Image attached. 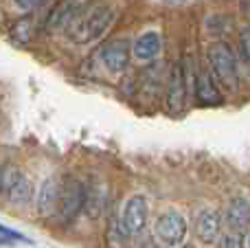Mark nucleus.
Segmentation results:
<instances>
[{
  "instance_id": "f257e3e1",
  "label": "nucleus",
  "mask_w": 250,
  "mask_h": 248,
  "mask_svg": "<svg viewBox=\"0 0 250 248\" xmlns=\"http://www.w3.org/2000/svg\"><path fill=\"white\" fill-rule=\"evenodd\" d=\"M114 18H117V11H114L112 7H95V9L88 7L86 11L66 29V33L77 44L97 42V40H101L108 33Z\"/></svg>"
},
{
  "instance_id": "f03ea898",
  "label": "nucleus",
  "mask_w": 250,
  "mask_h": 248,
  "mask_svg": "<svg viewBox=\"0 0 250 248\" xmlns=\"http://www.w3.org/2000/svg\"><path fill=\"white\" fill-rule=\"evenodd\" d=\"M208 66H211L213 75H215V79L222 83V86H226L229 90H235L237 88V60H235L233 51L229 48V44L224 42H215L208 46Z\"/></svg>"
},
{
  "instance_id": "7ed1b4c3",
  "label": "nucleus",
  "mask_w": 250,
  "mask_h": 248,
  "mask_svg": "<svg viewBox=\"0 0 250 248\" xmlns=\"http://www.w3.org/2000/svg\"><path fill=\"white\" fill-rule=\"evenodd\" d=\"M83 205H86V185L77 178H68L62 185L57 218H60L62 222H73L83 211Z\"/></svg>"
},
{
  "instance_id": "20e7f679",
  "label": "nucleus",
  "mask_w": 250,
  "mask_h": 248,
  "mask_svg": "<svg viewBox=\"0 0 250 248\" xmlns=\"http://www.w3.org/2000/svg\"><path fill=\"white\" fill-rule=\"evenodd\" d=\"M154 231H156L158 242H163V244H167L171 248L182 246V242H185V237H187V220L182 218L178 211H165V213L156 220Z\"/></svg>"
},
{
  "instance_id": "39448f33",
  "label": "nucleus",
  "mask_w": 250,
  "mask_h": 248,
  "mask_svg": "<svg viewBox=\"0 0 250 248\" xmlns=\"http://www.w3.org/2000/svg\"><path fill=\"white\" fill-rule=\"evenodd\" d=\"M90 7V0H60L46 16V29L48 31H62L68 29L86 9Z\"/></svg>"
},
{
  "instance_id": "423d86ee",
  "label": "nucleus",
  "mask_w": 250,
  "mask_h": 248,
  "mask_svg": "<svg viewBox=\"0 0 250 248\" xmlns=\"http://www.w3.org/2000/svg\"><path fill=\"white\" fill-rule=\"evenodd\" d=\"M123 231L127 233V237H136L145 231L147 227V200L143 196H132L123 207L121 215Z\"/></svg>"
},
{
  "instance_id": "0eeeda50",
  "label": "nucleus",
  "mask_w": 250,
  "mask_h": 248,
  "mask_svg": "<svg viewBox=\"0 0 250 248\" xmlns=\"http://www.w3.org/2000/svg\"><path fill=\"white\" fill-rule=\"evenodd\" d=\"M193 231L195 237L204 244H213V242L220 237L222 231V215L220 211L215 209H204L195 215V222H193Z\"/></svg>"
},
{
  "instance_id": "6e6552de",
  "label": "nucleus",
  "mask_w": 250,
  "mask_h": 248,
  "mask_svg": "<svg viewBox=\"0 0 250 248\" xmlns=\"http://www.w3.org/2000/svg\"><path fill=\"white\" fill-rule=\"evenodd\" d=\"M185 101H187V73H185V66L178 62L171 68V75H169L167 105L171 112H180L185 108Z\"/></svg>"
},
{
  "instance_id": "1a4fd4ad",
  "label": "nucleus",
  "mask_w": 250,
  "mask_h": 248,
  "mask_svg": "<svg viewBox=\"0 0 250 248\" xmlns=\"http://www.w3.org/2000/svg\"><path fill=\"white\" fill-rule=\"evenodd\" d=\"M129 57H132V48H129V44L125 40H114L101 53L104 66L110 73H123L129 66Z\"/></svg>"
},
{
  "instance_id": "9d476101",
  "label": "nucleus",
  "mask_w": 250,
  "mask_h": 248,
  "mask_svg": "<svg viewBox=\"0 0 250 248\" xmlns=\"http://www.w3.org/2000/svg\"><path fill=\"white\" fill-rule=\"evenodd\" d=\"M60 196H62V185L57 183V178H46L38 191V213L42 215V218L57 215Z\"/></svg>"
},
{
  "instance_id": "9b49d317",
  "label": "nucleus",
  "mask_w": 250,
  "mask_h": 248,
  "mask_svg": "<svg viewBox=\"0 0 250 248\" xmlns=\"http://www.w3.org/2000/svg\"><path fill=\"white\" fill-rule=\"evenodd\" d=\"M193 95L195 101L200 105H220L222 103V95L217 90L213 77L207 73V70H198L193 77Z\"/></svg>"
},
{
  "instance_id": "f8f14e48",
  "label": "nucleus",
  "mask_w": 250,
  "mask_h": 248,
  "mask_svg": "<svg viewBox=\"0 0 250 248\" xmlns=\"http://www.w3.org/2000/svg\"><path fill=\"white\" fill-rule=\"evenodd\" d=\"M160 48H163V38L156 31H145L143 35H138L136 42L132 46V55L138 62H151L158 57Z\"/></svg>"
},
{
  "instance_id": "ddd939ff",
  "label": "nucleus",
  "mask_w": 250,
  "mask_h": 248,
  "mask_svg": "<svg viewBox=\"0 0 250 248\" xmlns=\"http://www.w3.org/2000/svg\"><path fill=\"white\" fill-rule=\"evenodd\" d=\"M226 227L233 233H242L244 228L250 224V202L246 198H233L229 202V209H226Z\"/></svg>"
},
{
  "instance_id": "4468645a",
  "label": "nucleus",
  "mask_w": 250,
  "mask_h": 248,
  "mask_svg": "<svg viewBox=\"0 0 250 248\" xmlns=\"http://www.w3.org/2000/svg\"><path fill=\"white\" fill-rule=\"evenodd\" d=\"M105 207H108V189L99 183H92L90 187H86V205L83 211L90 220H97L104 215Z\"/></svg>"
},
{
  "instance_id": "2eb2a0df",
  "label": "nucleus",
  "mask_w": 250,
  "mask_h": 248,
  "mask_svg": "<svg viewBox=\"0 0 250 248\" xmlns=\"http://www.w3.org/2000/svg\"><path fill=\"white\" fill-rule=\"evenodd\" d=\"M7 198L13 202V205L26 207V205L31 202V198H33V185H31V180L26 178V176H22V178L18 180V185L11 189V193H9Z\"/></svg>"
},
{
  "instance_id": "dca6fc26",
  "label": "nucleus",
  "mask_w": 250,
  "mask_h": 248,
  "mask_svg": "<svg viewBox=\"0 0 250 248\" xmlns=\"http://www.w3.org/2000/svg\"><path fill=\"white\" fill-rule=\"evenodd\" d=\"M125 240H127V233L123 231L121 220H112L105 228V242H108L110 248H125Z\"/></svg>"
},
{
  "instance_id": "f3484780",
  "label": "nucleus",
  "mask_w": 250,
  "mask_h": 248,
  "mask_svg": "<svg viewBox=\"0 0 250 248\" xmlns=\"http://www.w3.org/2000/svg\"><path fill=\"white\" fill-rule=\"evenodd\" d=\"M11 33L18 42H29L31 35H33V20H31V18H22V20H18Z\"/></svg>"
},
{
  "instance_id": "a211bd4d",
  "label": "nucleus",
  "mask_w": 250,
  "mask_h": 248,
  "mask_svg": "<svg viewBox=\"0 0 250 248\" xmlns=\"http://www.w3.org/2000/svg\"><path fill=\"white\" fill-rule=\"evenodd\" d=\"M217 248H244V240H242V233H229L220 240Z\"/></svg>"
},
{
  "instance_id": "6ab92c4d",
  "label": "nucleus",
  "mask_w": 250,
  "mask_h": 248,
  "mask_svg": "<svg viewBox=\"0 0 250 248\" xmlns=\"http://www.w3.org/2000/svg\"><path fill=\"white\" fill-rule=\"evenodd\" d=\"M239 44H242V55L244 60L250 64V26L242 31V38H239Z\"/></svg>"
},
{
  "instance_id": "aec40b11",
  "label": "nucleus",
  "mask_w": 250,
  "mask_h": 248,
  "mask_svg": "<svg viewBox=\"0 0 250 248\" xmlns=\"http://www.w3.org/2000/svg\"><path fill=\"white\" fill-rule=\"evenodd\" d=\"M0 235L9 237V240H16V242H26V237L22 235V233L13 231V228H7V227H2V224H0Z\"/></svg>"
},
{
  "instance_id": "412c9836",
  "label": "nucleus",
  "mask_w": 250,
  "mask_h": 248,
  "mask_svg": "<svg viewBox=\"0 0 250 248\" xmlns=\"http://www.w3.org/2000/svg\"><path fill=\"white\" fill-rule=\"evenodd\" d=\"M13 2H16L20 9H24V11H29V9L38 7V4H40V2H44V0H13Z\"/></svg>"
},
{
  "instance_id": "4be33fe9",
  "label": "nucleus",
  "mask_w": 250,
  "mask_h": 248,
  "mask_svg": "<svg viewBox=\"0 0 250 248\" xmlns=\"http://www.w3.org/2000/svg\"><path fill=\"white\" fill-rule=\"evenodd\" d=\"M9 244H13V240H9V237L0 235V246H9Z\"/></svg>"
},
{
  "instance_id": "5701e85b",
  "label": "nucleus",
  "mask_w": 250,
  "mask_h": 248,
  "mask_svg": "<svg viewBox=\"0 0 250 248\" xmlns=\"http://www.w3.org/2000/svg\"><path fill=\"white\" fill-rule=\"evenodd\" d=\"M176 248H193L191 244H182V246H176Z\"/></svg>"
},
{
  "instance_id": "b1692460",
  "label": "nucleus",
  "mask_w": 250,
  "mask_h": 248,
  "mask_svg": "<svg viewBox=\"0 0 250 248\" xmlns=\"http://www.w3.org/2000/svg\"><path fill=\"white\" fill-rule=\"evenodd\" d=\"M171 2H180V0H171Z\"/></svg>"
},
{
  "instance_id": "393cba45",
  "label": "nucleus",
  "mask_w": 250,
  "mask_h": 248,
  "mask_svg": "<svg viewBox=\"0 0 250 248\" xmlns=\"http://www.w3.org/2000/svg\"><path fill=\"white\" fill-rule=\"evenodd\" d=\"M248 242H250V240H248Z\"/></svg>"
}]
</instances>
